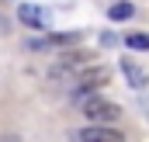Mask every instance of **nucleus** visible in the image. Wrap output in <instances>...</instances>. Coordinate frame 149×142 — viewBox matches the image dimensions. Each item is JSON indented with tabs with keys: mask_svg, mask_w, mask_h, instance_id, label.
I'll use <instances>...</instances> for the list:
<instances>
[{
	"mask_svg": "<svg viewBox=\"0 0 149 142\" xmlns=\"http://www.w3.org/2000/svg\"><path fill=\"white\" fill-rule=\"evenodd\" d=\"M108 76H111V73L104 70V66H90V70L76 73V90H73V97H76V101H87L97 87L108 83Z\"/></svg>",
	"mask_w": 149,
	"mask_h": 142,
	"instance_id": "f257e3e1",
	"label": "nucleus"
},
{
	"mask_svg": "<svg viewBox=\"0 0 149 142\" xmlns=\"http://www.w3.org/2000/svg\"><path fill=\"white\" fill-rule=\"evenodd\" d=\"M83 114L90 118V125H111V121H118L121 107L111 104V101H101V97H87L83 101Z\"/></svg>",
	"mask_w": 149,
	"mask_h": 142,
	"instance_id": "f03ea898",
	"label": "nucleus"
},
{
	"mask_svg": "<svg viewBox=\"0 0 149 142\" xmlns=\"http://www.w3.org/2000/svg\"><path fill=\"white\" fill-rule=\"evenodd\" d=\"M17 21H21L24 28H35V31L52 28V14H49L45 7H38V3H17Z\"/></svg>",
	"mask_w": 149,
	"mask_h": 142,
	"instance_id": "7ed1b4c3",
	"label": "nucleus"
},
{
	"mask_svg": "<svg viewBox=\"0 0 149 142\" xmlns=\"http://www.w3.org/2000/svg\"><path fill=\"white\" fill-rule=\"evenodd\" d=\"M76 139L80 142H125V135H121L118 128H111V125H90V128H83Z\"/></svg>",
	"mask_w": 149,
	"mask_h": 142,
	"instance_id": "20e7f679",
	"label": "nucleus"
},
{
	"mask_svg": "<svg viewBox=\"0 0 149 142\" xmlns=\"http://www.w3.org/2000/svg\"><path fill=\"white\" fill-rule=\"evenodd\" d=\"M76 42H80V31H70V35H66V31H63V35H49V38H31V42H28V49H66V45H76Z\"/></svg>",
	"mask_w": 149,
	"mask_h": 142,
	"instance_id": "39448f33",
	"label": "nucleus"
},
{
	"mask_svg": "<svg viewBox=\"0 0 149 142\" xmlns=\"http://www.w3.org/2000/svg\"><path fill=\"white\" fill-rule=\"evenodd\" d=\"M121 73H125L128 87H135V90H142V87H146V80H149V76H146V70H142L135 59H128V56L121 59Z\"/></svg>",
	"mask_w": 149,
	"mask_h": 142,
	"instance_id": "423d86ee",
	"label": "nucleus"
},
{
	"mask_svg": "<svg viewBox=\"0 0 149 142\" xmlns=\"http://www.w3.org/2000/svg\"><path fill=\"white\" fill-rule=\"evenodd\" d=\"M108 17H111V21H128V17H135V3H132V0H114L111 7H108Z\"/></svg>",
	"mask_w": 149,
	"mask_h": 142,
	"instance_id": "0eeeda50",
	"label": "nucleus"
},
{
	"mask_svg": "<svg viewBox=\"0 0 149 142\" xmlns=\"http://www.w3.org/2000/svg\"><path fill=\"white\" fill-rule=\"evenodd\" d=\"M125 45H128V49H135V52H149V35H139V31H135V35L125 38Z\"/></svg>",
	"mask_w": 149,
	"mask_h": 142,
	"instance_id": "6e6552de",
	"label": "nucleus"
},
{
	"mask_svg": "<svg viewBox=\"0 0 149 142\" xmlns=\"http://www.w3.org/2000/svg\"><path fill=\"white\" fill-rule=\"evenodd\" d=\"M3 31H7V28H3V21H0V35H3Z\"/></svg>",
	"mask_w": 149,
	"mask_h": 142,
	"instance_id": "1a4fd4ad",
	"label": "nucleus"
}]
</instances>
